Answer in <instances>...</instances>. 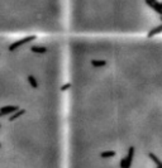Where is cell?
I'll return each instance as SVG.
<instances>
[{
  "instance_id": "cell-4",
  "label": "cell",
  "mask_w": 162,
  "mask_h": 168,
  "mask_svg": "<svg viewBox=\"0 0 162 168\" xmlns=\"http://www.w3.org/2000/svg\"><path fill=\"white\" fill-rule=\"evenodd\" d=\"M162 32V24L161 25H158V27H156V28H153V29H151L148 32V34H147V37L148 38H152V37H155L156 34H158V33H161Z\"/></svg>"
},
{
  "instance_id": "cell-5",
  "label": "cell",
  "mask_w": 162,
  "mask_h": 168,
  "mask_svg": "<svg viewBox=\"0 0 162 168\" xmlns=\"http://www.w3.org/2000/svg\"><path fill=\"white\" fill-rule=\"evenodd\" d=\"M161 20H162V15H161Z\"/></svg>"
},
{
  "instance_id": "cell-2",
  "label": "cell",
  "mask_w": 162,
  "mask_h": 168,
  "mask_svg": "<svg viewBox=\"0 0 162 168\" xmlns=\"http://www.w3.org/2000/svg\"><path fill=\"white\" fill-rule=\"evenodd\" d=\"M0 37H67V0H0Z\"/></svg>"
},
{
  "instance_id": "cell-1",
  "label": "cell",
  "mask_w": 162,
  "mask_h": 168,
  "mask_svg": "<svg viewBox=\"0 0 162 168\" xmlns=\"http://www.w3.org/2000/svg\"><path fill=\"white\" fill-rule=\"evenodd\" d=\"M0 168H67L66 37H0Z\"/></svg>"
},
{
  "instance_id": "cell-3",
  "label": "cell",
  "mask_w": 162,
  "mask_h": 168,
  "mask_svg": "<svg viewBox=\"0 0 162 168\" xmlns=\"http://www.w3.org/2000/svg\"><path fill=\"white\" fill-rule=\"evenodd\" d=\"M147 155H148V158L156 164V168H162V162L160 161L158 158H157V155H155L153 153H148Z\"/></svg>"
}]
</instances>
